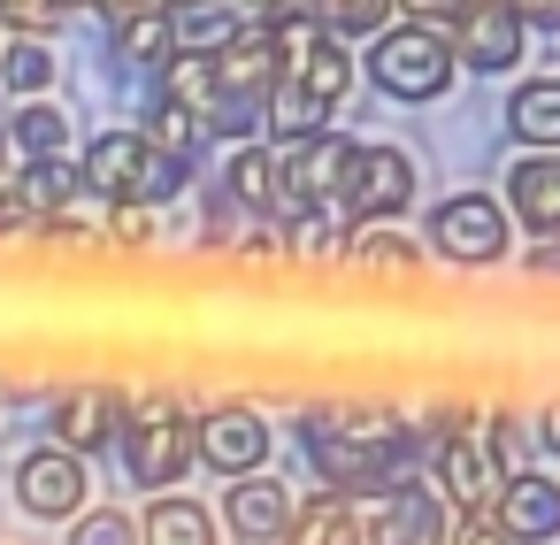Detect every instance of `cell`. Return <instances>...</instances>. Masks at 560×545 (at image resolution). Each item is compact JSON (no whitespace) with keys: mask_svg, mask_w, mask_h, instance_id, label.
I'll list each match as a JSON object with an SVG mask.
<instances>
[{"mask_svg":"<svg viewBox=\"0 0 560 545\" xmlns=\"http://www.w3.org/2000/svg\"><path fill=\"white\" fill-rule=\"evenodd\" d=\"M361 70H369V85H376L384 101L430 108V101H445V85H453V47H445V32L392 24V32H376V39H369Z\"/></svg>","mask_w":560,"mask_h":545,"instance_id":"obj_1","label":"cell"},{"mask_svg":"<svg viewBox=\"0 0 560 545\" xmlns=\"http://www.w3.org/2000/svg\"><path fill=\"white\" fill-rule=\"evenodd\" d=\"M116 445H124V468L139 491H170L192 468V415H177L170 399H139Z\"/></svg>","mask_w":560,"mask_h":545,"instance_id":"obj_2","label":"cell"},{"mask_svg":"<svg viewBox=\"0 0 560 545\" xmlns=\"http://www.w3.org/2000/svg\"><path fill=\"white\" fill-rule=\"evenodd\" d=\"M506 208L491 200V193H445L438 208H430V246L445 254V262H460V269H491V262H506Z\"/></svg>","mask_w":560,"mask_h":545,"instance_id":"obj_3","label":"cell"},{"mask_svg":"<svg viewBox=\"0 0 560 545\" xmlns=\"http://www.w3.org/2000/svg\"><path fill=\"white\" fill-rule=\"evenodd\" d=\"M277 185H284V216H323V208H338L346 185H353V139L323 131V139H307V147H284V154H277Z\"/></svg>","mask_w":560,"mask_h":545,"instance_id":"obj_4","label":"cell"},{"mask_svg":"<svg viewBox=\"0 0 560 545\" xmlns=\"http://www.w3.org/2000/svg\"><path fill=\"white\" fill-rule=\"evenodd\" d=\"M445 47H453V70H476V78H506L529 55L514 9H499V0H460L445 16Z\"/></svg>","mask_w":560,"mask_h":545,"instance_id":"obj_5","label":"cell"},{"mask_svg":"<svg viewBox=\"0 0 560 545\" xmlns=\"http://www.w3.org/2000/svg\"><path fill=\"white\" fill-rule=\"evenodd\" d=\"M85 499H93V468H85L78 453L39 445V453L16 461V507H24V514H39V522H78Z\"/></svg>","mask_w":560,"mask_h":545,"instance_id":"obj_6","label":"cell"},{"mask_svg":"<svg viewBox=\"0 0 560 545\" xmlns=\"http://www.w3.org/2000/svg\"><path fill=\"white\" fill-rule=\"evenodd\" d=\"M338 208L353 223H392L399 208H415V154L407 147H353V185Z\"/></svg>","mask_w":560,"mask_h":545,"instance_id":"obj_7","label":"cell"},{"mask_svg":"<svg viewBox=\"0 0 560 545\" xmlns=\"http://www.w3.org/2000/svg\"><path fill=\"white\" fill-rule=\"evenodd\" d=\"M192 461H208L215 476H261L269 468V422L261 407H215L192 422Z\"/></svg>","mask_w":560,"mask_h":545,"instance_id":"obj_8","label":"cell"},{"mask_svg":"<svg viewBox=\"0 0 560 545\" xmlns=\"http://www.w3.org/2000/svg\"><path fill=\"white\" fill-rule=\"evenodd\" d=\"M208 78H215V101H269L277 85H284V70H277V39H269V24H238L215 55H208Z\"/></svg>","mask_w":560,"mask_h":545,"instance_id":"obj_9","label":"cell"},{"mask_svg":"<svg viewBox=\"0 0 560 545\" xmlns=\"http://www.w3.org/2000/svg\"><path fill=\"white\" fill-rule=\"evenodd\" d=\"M491 522H499L506 545H552L560 537V476L506 468L499 491H491Z\"/></svg>","mask_w":560,"mask_h":545,"instance_id":"obj_10","label":"cell"},{"mask_svg":"<svg viewBox=\"0 0 560 545\" xmlns=\"http://www.w3.org/2000/svg\"><path fill=\"white\" fill-rule=\"evenodd\" d=\"M124 422H131V399H124V392H108V384H78V392H62V399H55V415H47L55 445H62V453H78V461H93L101 445H116V438H124Z\"/></svg>","mask_w":560,"mask_h":545,"instance_id":"obj_11","label":"cell"},{"mask_svg":"<svg viewBox=\"0 0 560 545\" xmlns=\"http://www.w3.org/2000/svg\"><path fill=\"white\" fill-rule=\"evenodd\" d=\"M438 507L453 499V514H476V507H491V491H499V468L483 461V445H468V438H438L430 445V484H422Z\"/></svg>","mask_w":560,"mask_h":545,"instance_id":"obj_12","label":"cell"},{"mask_svg":"<svg viewBox=\"0 0 560 545\" xmlns=\"http://www.w3.org/2000/svg\"><path fill=\"white\" fill-rule=\"evenodd\" d=\"M506 208L522 231H537L545 246H560V154H522L506 170Z\"/></svg>","mask_w":560,"mask_h":545,"instance_id":"obj_13","label":"cell"},{"mask_svg":"<svg viewBox=\"0 0 560 545\" xmlns=\"http://www.w3.org/2000/svg\"><path fill=\"white\" fill-rule=\"evenodd\" d=\"M223 522H231L238 545H269V537H284V522H292V491H284L277 476H238L231 499H223Z\"/></svg>","mask_w":560,"mask_h":545,"instance_id":"obj_14","label":"cell"},{"mask_svg":"<svg viewBox=\"0 0 560 545\" xmlns=\"http://www.w3.org/2000/svg\"><path fill=\"white\" fill-rule=\"evenodd\" d=\"M284 545H369V530H361V507H353V499L315 491V499H300V507H292Z\"/></svg>","mask_w":560,"mask_h":545,"instance_id":"obj_15","label":"cell"},{"mask_svg":"<svg viewBox=\"0 0 560 545\" xmlns=\"http://www.w3.org/2000/svg\"><path fill=\"white\" fill-rule=\"evenodd\" d=\"M139 545H223V522H215L200 499L162 491V499L139 514Z\"/></svg>","mask_w":560,"mask_h":545,"instance_id":"obj_16","label":"cell"},{"mask_svg":"<svg viewBox=\"0 0 560 545\" xmlns=\"http://www.w3.org/2000/svg\"><path fill=\"white\" fill-rule=\"evenodd\" d=\"M506 131H514L529 154H552V147H560V78H529V85H514V101H506Z\"/></svg>","mask_w":560,"mask_h":545,"instance_id":"obj_17","label":"cell"},{"mask_svg":"<svg viewBox=\"0 0 560 545\" xmlns=\"http://www.w3.org/2000/svg\"><path fill=\"white\" fill-rule=\"evenodd\" d=\"M108 32H116V47H124L131 62H147V70H162V62L177 55L170 9H108Z\"/></svg>","mask_w":560,"mask_h":545,"instance_id":"obj_18","label":"cell"},{"mask_svg":"<svg viewBox=\"0 0 560 545\" xmlns=\"http://www.w3.org/2000/svg\"><path fill=\"white\" fill-rule=\"evenodd\" d=\"M284 85H300V93H307V101L330 116V108H346V93H353V55H346V47L323 32V47H315V55H307V62H300Z\"/></svg>","mask_w":560,"mask_h":545,"instance_id":"obj_19","label":"cell"},{"mask_svg":"<svg viewBox=\"0 0 560 545\" xmlns=\"http://www.w3.org/2000/svg\"><path fill=\"white\" fill-rule=\"evenodd\" d=\"M139 139H147V154H162V162H177V170H192V162H200V147H208L200 116H192V108H170V101H154V108H147Z\"/></svg>","mask_w":560,"mask_h":545,"instance_id":"obj_20","label":"cell"},{"mask_svg":"<svg viewBox=\"0 0 560 545\" xmlns=\"http://www.w3.org/2000/svg\"><path fill=\"white\" fill-rule=\"evenodd\" d=\"M223 193L238 208H261V216H284V185H277V147H238L231 154V177Z\"/></svg>","mask_w":560,"mask_h":545,"instance_id":"obj_21","label":"cell"},{"mask_svg":"<svg viewBox=\"0 0 560 545\" xmlns=\"http://www.w3.org/2000/svg\"><path fill=\"white\" fill-rule=\"evenodd\" d=\"M0 85H9L16 101H39V93L55 85V47H39V39H9V47H0Z\"/></svg>","mask_w":560,"mask_h":545,"instance_id":"obj_22","label":"cell"},{"mask_svg":"<svg viewBox=\"0 0 560 545\" xmlns=\"http://www.w3.org/2000/svg\"><path fill=\"white\" fill-rule=\"evenodd\" d=\"M9 139H16L32 162H55V154L70 147V116H62V108H39V101H24V108H16V124H9Z\"/></svg>","mask_w":560,"mask_h":545,"instance_id":"obj_23","label":"cell"},{"mask_svg":"<svg viewBox=\"0 0 560 545\" xmlns=\"http://www.w3.org/2000/svg\"><path fill=\"white\" fill-rule=\"evenodd\" d=\"M162 101H170V108H192V116H200V108L215 101L208 55H170V62H162Z\"/></svg>","mask_w":560,"mask_h":545,"instance_id":"obj_24","label":"cell"},{"mask_svg":"<svg viewBox=\"0 0 560 545\" xmlns=\"http://www.w3.org/2000/svg\"><path fill=\"white\" fill-rule=\"evenodd\" d=\"M346 254H353V262H369V269H415V246H407L399 231H384V223H353Z\"/></svg>","mask_w":560,"mask_h":545,"instance_id":"obj_25","label":"cell"},{"mask_svg":"<svg viewBox=\"0 0 560 545\" xmlns=\"http://www.w3.org/2000/svg\"><path fill=\"white\" fill-rule=\"evenodd\" d=\"M70 545H139V522L124 507H85L78 530H70Z\"/></svg>","mask_w":560,"mask_h":545,"instance_id":"obj_26","label":"cell"},{"mask_svg":"<svg viewBox=\"0 0 560 545\" xmlns=\"http://www.w3.org/2000/svg\"><path fill=\"white\" fill-rule=\"evenodd\" d=\"M200 131H208V139H254V131H261V108H254V101H208V108H200Z\"/></svg>","mask_w":560,"mask_h":545,"instance_id":"obj_27","label":"cell"},{"mask_svg":"<svg viewBox=\"0 0 560 545\" xmlns=\"http://www.w3.org/2000/svg\"><path fill=\"white\" fill-rule=\"evenodd\" d=\"M315 24H323L330 39H338V32H353V39H376V32H392V9H323Z\"/></svg>","mask_w":560,"mask_h":545,"instance_id":"obj_28","label":"cell"},{"mask_svg":"<svg viewBox=\"0 0 560 545\" xmlns=\"http://www.w3.org/2000/svg\"><path fill=\"white\" fill-rule=\"evenodd\" d=\"M445 545H506V537H499L491 507H476V514H453V522H445Z\"/></svg>","mask_w":560,"mask_h":545,"instance_id":"obj_29","label":"cell"},{"mask_svg":"<svg viewBox=\"0 0 560 545\" xmlns=\"http://www.w3.org/2000/svg\"><path fill=\"white\" fill-rule=\"evenodd\" d=\"M108 239H116V246H147V239H154V208H116V216H108Z\"/></svg>","mask_w":560,"mask_h":545,"instance_id":"obj_30","label":"cell"},{"mask_svg":"<svg viewBox=\"0 0 560 545\" xmlns=\"http://www.w3.org/2000/svg\"><path fill=\"white\" fill-rule=\"evenodd\" d=\"M514 453H522V422H514V415H491V445H483V461L506 468Z\"/></svg>","mask_w":560,"mask_h":545,"instance_id":"obj_31","label":"cell"},{"mask_svg":"<svg viewBox=\"0 0 560 545\" xmlns=\"http://www.w3.org/2000/svg\"><path fill=\"white\" fill-rule=\"evenodd\" d=\"M231 231H238V200H231V193H215V200H208V231H200V239H208V246H231Z\"/></svg>","mask_w":560,"mask_h":545,"instance_id":"obj_32","label":"cell"},{"mask_svg":"<svg viewBox=\"0 0 560 545\" xmlns=\"http://www.w3.org/2000/svg\"><path fill=\"white\" fill-rule=\"evenodd\" d=\"M0 24H9L16 39L24 32H62V9H0Z\"/></svg>","mask_w":560,"mask_h":545,"instance_id":"obj_33","label":"cell"},{"mask_svg":"<svg viewBox=\"0 0 560 545\" xmlns=\"http://www.w3.org/2000/svg\"><path fill=\"white\" fill-rule=\"evenodd\" d=\"M514 24H522V39L529 32H560V0H529V9H514Z\"/></svg>","mask_w":560,"mask_h":545,"instance_id":"obj_34","label":"cell"},{"mask_svg":"<svg viewBox=\"0 0 560 545\" xmlns=\"http://www.w3.org/2000/svg\"><path fill=\"white\" fill-rule=\"evenodd\" d=\"M537 438H545V453H560V407H545V422H537Z\"/></svg>","mask_w":560,"mask_h":545,"instance_id":"obj_35","label":"cell"},{"mask_svg":"<svg viewBox=\"0 0 560 545\" xmlns=\"http://www.w3.org/2000/svg\"><path fill=\"white\" fill-rule=\"evenodd\" d=\"M537 277H560V246H537V262H529Z\"/></svg>","mask_w":560,"mask_h":545,"instance_id":"obj_36","label":"cell"}]
</instances>
